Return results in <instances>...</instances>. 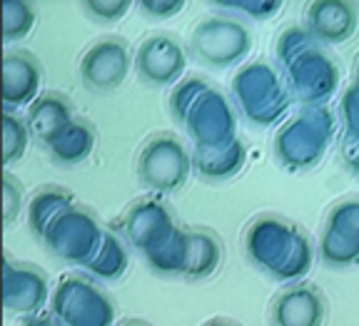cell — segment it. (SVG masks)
Here are the masks:
<instances>
[{
	"label": "cell",
	"mask_w": 359,
	"mask_h": 326,
	"mask_svg": "<svg viewBox=\"0 0 359 326\" xmlns=\"http://www.w3.org/2000/svg\"><path fill=\"white\" fill-rule=\"evenodd\" d=\"M192 172L190 152L170 132L155 135L145 142L137 157V180L155 194H168L185 185Z\"/></svg>",
	"instance_id": "obj_1"
},
{
	"label": "cell",
	"mask_w": 359,
	"mask_h": 326,
	"mask_svg": "<svg viewBox=\"0 0 359 326\" xmlns=\"http://www.w3.org/2000/svg\"><path fill=\"white\" fill-rule=\"evenodd\" d=\"M190 48L200 62L212 68H227L252 50V35L232 17H210L192 30Z\"/></svg>",
	"instance_id": "obj_2"
},
{
	"label": "cell",
	"mask_w": 359,
	"mask_h": 326,
	"mask_svg": "<svg viewBox=\"0 0 359 326\" xmlns=\"http://www.w3.org/2000/svg\"><path fill=\"white\" fill-rule=\"evenodd\" d=\"M130 70L128 43L120 38H102L80 57V80L93 92H110L125 83Z\"/></svg>",
	"instance_id": "obj_3"
},
{
	"label": "cell",
	"mask_w": 359,
	"mask_h": 326,
	"mask_svg": "<svg viewBox=\"0 0 359 326\" xmlns=\"http://www.w3.org/2000/svg\"><path fill=\"white\" fill-rule=\"evenodd\" d=\"M185 50L172 35H152L135 52V68L152 85H170L185 73Z\"/></svg>",
	"instance_id": "obj_4"
},
{
	"label": "cell",
	"mask_w": 359,
	"mask_h": 326,
	"mask_svg": "<svg viewBox=\"0 0 359 326\" xmlns=\"http://www.w3.org/2000/svg\"><path fill=\"white\" fill-rule=\"evenodd\" d=\"M40 78H43V68L33 52H6L3 55V105L6 110L15 113L18 107L38 100Z\"/></svg>",
	"instance_id": "obj_5"
},
{
	"label": "cell",
	"mask_w": 359,
	"mask_h": 326,
	"mask_svg": "<svg viewBox=\"0 0 359 326\" xmlns=\"http://www.w3.org/2000/svg\"><path fill=\"white\" fill-rule=\"evenodd\" d=\"M272 326H322L327 316L325 297L309 284H297L272 302Z\"/></svg>",
	"instance_id": "obj_6"
},
{
	"label": "cell",
	"mask_w": 359,
	"mask_h": 326,
	"mask_svg": "<svg viewBox=\"0 0 359 326\" xmlns=\"http://www.w3.org/2000/svg\"><path fill=\"white\" fill-rule=\"evenodd\" d=\"M53 309H55L57 319L65 321V326H70L78 316V311H90L93 316H97L100 321H105L110 326L112 321V304L105 294L97 292L93 284H88L85 279H65L60 281L55 297H53Z\"/></svg>",
	"instance_id": "obj_7"
},
{
	"label": "cell",
	"mask_w": 359,
	"mask_h": 326,
	"mask_svg": "<svg viewBox=\"0 0 359 326\" xmlns=\"http://www.w3.org/2000/svg\"><path fill=\"white\" fill-rule=\"evenodd\" d=\"M128 232H130V239L135 242V247L145 249L147 257L155 254V247L168 242L170 234H177V232L172 229L170 212L155 202L137 204V207L130 212Z\"/></svg>",
	"instance_id": "obj_8"
},
{
	"label": "cell",
	"mask_w": 359,
	"mask_h": 326,
	"mask_svg": "<svg viewBox=\"0 0 359 326\" xmlns=\"http://www.w3.org/2000/svg\"><path fill=\"white\" fill-rule=\"evenodd\" d=\"M309 35L322 43H344L357 28V13L349 3H312L307 10Z\"/></svg>",
	"instance_id": "obj_9"
},
{
	"label": "cell",
	"mask_w": 359,
	"mask_h": 326,
	"mask_svg": "<svg viewBox=\"0 0 359 326\" xmlns=\"http://www.w3.org/2000/svg\"><path fill=\"white\" fill-rule=\"evenodd\" d=\"M75 120H73V110H70V102L57 95V92H45L43 97H38L28 115L30 135L38 137L48 147Z\"/></svg>",
	"instance_id": "obj_10"
},
{
	"label": "cell",
	"mask_w": 359,
	"mask_h": 326,
	"mask_svg": "<svg viewBox=\"0 0 359 326\" xmlns=\"http://www.w3.org/2000/svg\"><path fill=\"white\" fill-rule=\"evenodd\" d=\"M93 145H95V132H93V127H90L88 122H78V120H75V122L53 142L50 150L55 152L57 162L73 164L88 157Z\"/></svg>",
	"instance_id": "obj_11"
},
{
	"label": "cell",
	"mask_w": 359,
	"mask_h": 326,
	"mask_svg": "<svg viewBox=\"0 0 359 326\" xmlns=\"http://www.w3.org/2000/svg\"><path fill=\"white\" fill-rule=\"evenodd\" d=\"M28 137H30L28 120H22L13 110H3V164L6 167H11L13 162H18L25 155Z\"/></svg>",
	"instance_id": "obj_12"
},
{
	"label": "cell",
	"mask_w": 359,
	"mask_h": 326,
	"mask_svg": "<svg viewBox=\"0 0 359 326\" xmlns=\"http://www.w3.org/2000/svg\"><path fill=\"white\" fill-rule=\"evenodd\" d=\"M0 28H3V40L13 43L20 40L33 30L35 25V8L30 3H20V0H8L0 6Z\"/></svg>",
	"instance_id": "obj_13"
},
{
	"label": "cell",
	"mask_w": 359,
	"mask_h": 326,
	"mask_svg": "<svg viewBox=\"0 0 359 326\" xmlns=\"http://www.w3.org/2000/svg\"><path fill=\"white\" fill-rule=\"evenodd\" d=\"M80 8L97 23H115V20L125 17V13L133 8V3L130 0H88Z\"/></svg>",
	"instance_id": "obj_14"
},
{
	"label": "cell",
	"mask_w": 359,
	"mask_h": 326,
	"mask_svg": "<svg viewBox=\"0 0 359 326\" xmlns=\"http://www.w3.org/2000/svg\"><path fill=\"white\" fill-rule=\"evenodd\" d=\"M22 207V190L11 172H3V225L11 227Z\"/></svg>",
	"instance_id": "obj_15"
},
{
	"label": "cell",
	"mask_w": 359,
	"mask_h": 326,
	"mask_svg": "<svg viewBox=\"0 0 359 326\" xmlns=\"http://www.w3.org/2000/svg\"><path fill=\"white\" fill-rule=\"evenodd\" d=\"M185 8V3H180V0H172V3H155V0H145V3H140V10L145 13L147 17H172L175 13H180Z\"/></svg>",
	"instance_id": "obj_16"
},
{
	"label": "cell",
	"mask_w": 359,
	"mask_h": 326,
	"mask_svg": "<svg viewBox=\"0 0 359 326\" xmlns=\"http://www.w3.org/2000/svg\"><path fill=\"white\" fill-rule=\"evenodd\" d=\"M22 326H55V324L50 319H45V316H30Z\"/></svg>",
	"instance_id": "obj_17"
},
{
	"label": "cell",
	"mask_w": 359,
	"mask_h": 326,
	"mask_svg": "<svg viewBox=\"0 0 359 326\" xmlns=\"http://www.w3.org/2000/svg\"><path fill=\"white\" fill-rule=\"evenodd\" d=\"M120 326H150V324H145V321H137V319H130V321H123Z\"/></svg>",
	"instance_id": "obj_18"
},
{
	"label": "cell",
	"mask_w": 359,
	"mask_h": 326,
	"mask_svg": "<svg viewBox=\"0 0 359 326\" xmlns=\"http://www.w3.org/2000/svg\"><path fill=\"white\" fill-rule=\"evenodd\" d=\"M210 326H230V324H210Z\"/></svg>",
	"instance_id": "obj_19"
},
{
	"label": "cell",
	"mask_w": 359,
	"mask_h": 326,
	"mask_svg": "<svg viewBox=\"0 0 359 326\" xmlns=\"http://www.w3.org/2000/svg\"><path fill=\"white\" fill-rule=\"evenodd\" d=\"M357 75H359V68H357Z\"/></svg>",
	"instance_id": "obj_20"
}]
</instances>
